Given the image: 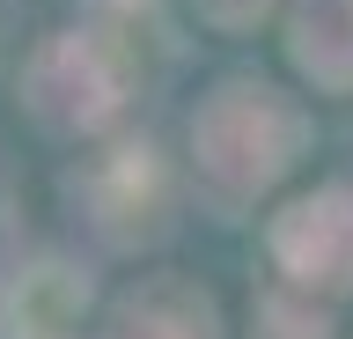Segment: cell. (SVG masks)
Returning <instances> with one entry per match:
<instances>
[{
  "mask_svg": "<svg viewBox=\"0 0 353 339\" xmlns=\"http://www.w3.org/2000/svg\"><path fill=\"white\" fill-rule=\"evenodd\" d=\"M302 140H309V118L265 81H221L192 118V155L206 184L228 200H258L265 184H280L302 155Z\"/></svg>",
  "mask_w": 353,
  "mask_h": 339,
  "instance_id": "6da1fadb",
  "label": "cell"
},
{
  "mask_svg": "<svg viewBox=\"0 0 353 339\" xmlns=\"http://www.w3.org/2000/svg\"><path fill=\"white\" fill-rule=\"evenodd\" d=\"M22 96H30V111L52 133H96L125 104V59L103 37H88V30H59V37H44L30 52Z\"/></svg>",
  "mask_w": 353,
  "mask_h": 339,
  "instance_id": "7a4b0ae2",
  "label": "cell"
},
{
  "mask_svg": "<svg viewBox=\"0 0 353 339\" xmlns=\"http://www.w3.org/2000/svg\"><path fill=\"white\" fill-rule=\"evenodd\" d=\"M272 258H280V273L294 288L346 295L353 288V184H316L294 206H280Z\"/></svg>",
  "mask_w": 353,
  "mask_h": 339,
  "instance_id": "3957f363",
  "label": "cell"
},
{
  "mask_svg": "<svg viewBox=\"0 0 353 339\" xmlns=\"http://www.w3.org/2000/svg\"><path fill=\"white\" fill-rule=\"evenodd\" d=\"M287 52L316 89H353V0H294Z\"/></svg>",
  "mask_w": 353,
  "mask_h": 339,
  "instance_id": "277c9868",
  "label": "cell"
},
{
  "mask_svg": "<svg viewBox=\"0 0 353 339\" xmlns=\"http://www.w3.org/2000/svg\"><path fill=\"white\" fill-rule=\"evenodd\" d=\"M110 339H221L214 302L184 280H148L118 302V332Z\"/></svg>",
  "mask_w": 353,
  "mask_h": 339,
  "instance_id": "5b68a950",
  "label": "cell"
},
{
  "mask_svg": "<svg viewBox=\"0 0 353 339\" xmlns=\"http://www.w3.org/2000/svg\"><path fill=\"white\" fill-rule=\"evenodd\" d=\"M74 310H81V280L66 266H30L15 288H8V302H0L8 339H66Z\"/></svg>",
  "mask_w": 353,
  "mask_h": 339,
  "instance_id": "8992f818",
  "label": "cell"
},
{
  "mask_svg": "<svg viewBox=\"0 0 353 339\" xmlns=\"http://www.w3.org/2000/svg\"><path fill=\"white\" fill-rule=\"evenodd\" d=\"M154 162H148V148H110L96 170H88V206L103 214V229L110 236H125L132 222H148L154 214Z\"/></svg>",
  "mask_w": 353,
  "mask_h": 339,
  "instance_id": "52a82bcc",
  "label": "cell"
},
{
  "mask_svg": "<svg viewBox=\"0 0 353 339\" xmlns=\"http://www.w3.org/2000/svg\"><path fill=\"white\" fill-rule=\"evenodd\" d=\"M258 339H331V317L309 302V288H280L258 302Z\"/></svg>",
  "mask_w": 353,
  "mask_h": 339,
  "instance_id": "ba28073f",
  "label": "cell"
},
{
  "mask_svg": "<svg viewBox=\"0 0 353 339\" xmlns=\"http://www.w3.org/2000/svg\"><path fill=\"white\" fill-rule=\"evenodd\" d=\"M192 8L206 15V23H221V30H243V23H258L272 0H192Z\"/></svg>",
  "mask_w": 353,
  "mask_h": 339,
  "instance_id": "9c48e42d",
  "label": "cell"
}]
</instances>
